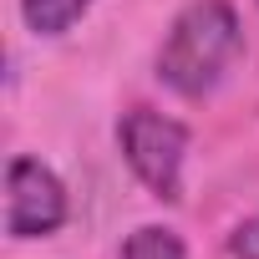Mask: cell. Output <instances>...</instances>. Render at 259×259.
<instances>
[{
	"label": "cell",
	"mask_w": 259,
	"mask_h": 259,
	"mask_svg": "<svg viewBox=\"0 0 259 259\" xmlns=\"http://www.w3.org/2000/svg\"><path fill=\"white\" fill-rule=\"evenodd\" d=\"M122 259H188V249H183V239H178L173 229H163V224H143V229L127 234Z\"/></svg>",
	"instance_id": "5b68a950"
},
{
	"label": "cell",
	"mask_w": 259,
	"mask_h": 259,
	"mask_svg": "<svg viewBox=\"0 0 259 259\" xmlns=\"http://www.w3.org/2000/svg\"><path fill=\"white\" fill-rule=\"evenodd\" d=\"M87 11H92V0H21V16L36 36H66Z\"/></svg>",
	"instance_id": "277c9868"
},
{
	"label": "cell",
	"mask_w": 259,
	"mask_h": 259,
	"mask_svg": "<svg viewBox=\"0 0 259 259\" xmlns=\"http://www.w3.org/2000/svg\"><path fill=\"white\" fill-rule=\"evenodd\" d=\"M66 183L31 153H16L6 168V234L11 239H46L66 224Z\"/></svg>",
	"instance_id": "3957f363"
},
{
	"label": "cell",
	"mask_w": 259,
	"mask_h": 259,
	"mask_svg": "<svg viewBox=\"0 0 259 259\" xmlns=\"http://www.w3.org/2000/svg\"><path fill=\"white\" fill-rule=\"evenodd\" d=\"M244 31L229 0H193L168 26V41L158 51V81L178 97H208L224 71L239 61Z\"/></svg>",
	"instance_id": "6da1fadb"
},
{
	"label": "cell",
	"mask_w": 259,
	"mask_h": 259,
	"mask_svg": "<svg viewBox=\"0 0 259 259\" xmlns=\"http://www.w3.org/2000/svg\"><path fill=\"white\" fill-rule=\"evenodd\" d=\"M229 254H234V259H259V219H244V224L229 234Z\"/></svg>",
	"instance_id": "8992f818"
},
{
	"label": "cell",
	"mask_w": 259,
	"mask_h": 259,
	"mask_svg": "<svg viewBox=\"0 0 259 259\" xmlns=\"http://www.w3.org/2000/svg\"><path fill=\"white\" fill-rule=\"evenodd\" d=\"M117 148L133 168V178L158 198L178 203L183 198V158H188V127L178 117H163L153 107H133L117 122Z\"/></svg>",
	"instance_id": "7a4b0ae2"
}]
</instances>
